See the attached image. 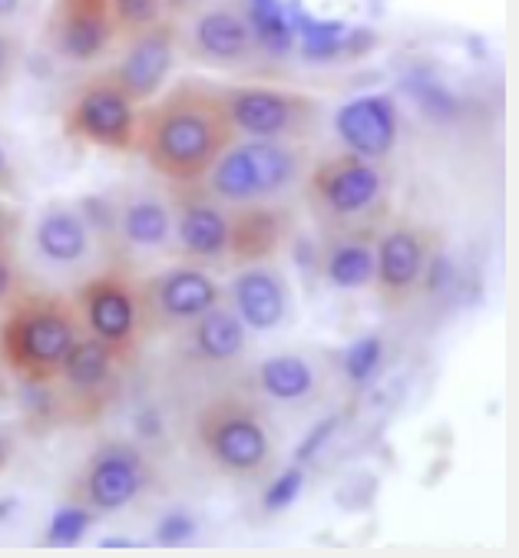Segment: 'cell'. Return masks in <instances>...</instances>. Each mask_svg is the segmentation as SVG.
Instances as JSON below:
<instances>
[{"label":"cell","instance_id":"obj_1","mask_svg":"<svg viewBox=\"0 0 519 558\" xmlns=\"http://www.w3.org/2000/svg\"><path fill=\"white\" fill-rule=\"evenodd\" d=\"M236 143L222 89L209 80H176L140 106L133 156L162 182H202Z\"/></svg>","mask_w":519,"mask_h":558},{"label":"cell","instance_id":"obj_2","mask_svg":"<svg viewBox=\"0 0 519 558\" xmlns=\"http://www.w3.org/2000/svg\"><path fill=\"white\" fill-rule=\"evenodd\" d=\"M192 442L213 473L245 486L271 480L281 457L275 416L245 387L213 390L192 410Z\"/></svg>","mask_w":519,"mask_h":558},{"label":"cell","instance_id":"obj_3","mask_svg":"<svg viewBox=\"0 0 519 558\" xmlns=\"http://www.w3.org/2000/svg\"><path fill=\"white\" fill-rule=\"evenodd\" d=\"M298 198L322 235H377L390 218V169L348 149L315 156Z\"/></svg>","mask_w":519,"mask_h":558},{"label":"cell","instance_id":"obj_4","mask_svg":"<svg viewBox=\"0 0 519 558\" xmlns=\"http://www.w3.org/2000/svg\"><path fill=\"white\" fill-rule=\"evenodd\" d=\"M83 333L70 298L21 291L0 317V364L24 387H44Z\"/></svg>","mask_w":519,"mask_h":558},{"label":"cell","instance_id":"obj_5","mask_svg":"<svg viewBox=\"0 0 519 558\" xmlns=\"http://www.w3.org/2000/svg\"><path fill=\"white\" fill-rule=\"evenodd\" d=\"M315 162L311 143L239 140L216 159L202 185L229 208L281 205L301 192V182Z\"/></svg>","mask_w":519,"mask_h":558},{"label":"cell","instance_id":"obj_6","mask_svg":"<svg viewBox=\"0 0 519 558\" xmlns=\"http://www.w3.org/2000/svg\"><path fill=\"white\" fill-rule=\"evenodd\" d=\"M126 371L130 364L113 348L83 333L63 357L53 380L34 390L47 393L44 416L53 426H96L120 400Z\"/></svg>","mask_w":519,"mask_h":558},{"label":"cell","instance_id":"obj_7","mask_svg":"<svg viewBox=\"0 0 519 558\" xmlns=\"http://www.w3.org/2000/svg\"><path fill=\"white\" fill-rule=\"evenodd\" d=\"M159 480V466L140 439L102 436L70 476L63 499L99 515H117L140 502Z\"/></svg>","mask_w":519,"mask_h":558},{"label":"cell","instance_id":"obj_8","mask_svg":"<svg viewBox=\"0 0 519 558\" xmlns=\"http://www.w3.org/2000/svg\"><path fill=\"white\" fill-rule=\"evenodd\" d=\"M70 301L89 338L113 348L130 367L140 361V351L149 341V324L140 294V278L130 268L110 265L102 271H89L76 284Z\"/></svg>","mask_w":519,"mask_h":558},{"label":"cell","instance_id":"obj_9","mask_svg":"<svg viewBox=\"0 0 519 558\" xmlns=\"http://www.w3.org/2000/svg\"><path fill=\"white\" fill-rule=\"evenodd\" d=\"M275 420L311 416L338 390V364L325 351L288 348L258 357L242 384Z\"/></svg>","mask_w":519,"mask_h":558},{"label":"cell","instance_id":"obj_10","mask_svg":"<svg viewBox=\"0 0 519 558\" xmlns=\"http://www.w3.org/2000/svg\"><path fill=\"white\" fill-rule=\"evenodd\" d=\"M219 89L239 140L311 143L322 126L325 102L315 93L275 83H229Z\"/></svg>","mask_w":519,"mask_h":558},{"label":"cell","instance_id":"obj_11","mask_svg":"<svg viewBox=\"0 0 519 558\" xmlns=\"http://www.w3.org/2000/svg\"><path fill=\"white\" fill-rule=\"evenodd\" d=\"M179 21V53L192 63L239 73L252 70L265 47L255 17L239 0H195Z\"/></svg>","mask_w":519,"mask_h":558},{"label":"cell","instance_id":"obj_12","mask_svg":"<svg viewBox=\"0 0 519 558\" xmlns=\"http://www.w3.org/2000/svg\"><path fill=\"white\" fill-rule=\"evenodd\" d=\"M136 120L140 102L107 70L76 83L60 113V126L70 143L120 156H133Z\"/></svg>","mask_w":519,"mask_h":558},{"label":"cell","instance_id":"obj_13","mask_svg":"<svg viewBox=\"0 0 519 558\" xmlns=\"http://www.w3.org/2000/svg\"><path fill=\"white\" fill-rule=\"evenodd\" d=\"M440 239L424 221L387 218L374 235V281L371 291L387 311H403L413 298H421L434 265Z\"/></svg>","mask_w":519,"mask_h":558},{"label":"cell","instance_id":"obj_14","mask_svg":"<svg viewBox=\"0 0 519 558\" xmlns=\"http://www.w3.org/2000/svg\"><path fill=\"white\" fill-rule=\"evenodd\" d=\"M172 258L209 271L232 268V208L202 182H169Z\"/></svg>","mask_w":519,"mask_h":558},{"label":"cell","instance_id":"obj_15","mask_svg":"<svg viewBox=\"0 0 519 558\" xmlns=\"http://www.w3.org/2000/svg\"><path fill=\"white\" fill-rule=\"evenodd\" d=\"M107 242L110 255L133 258H172V202L162 185H126L107 195Z\"/></svg>","mask_w":519,"mask_h":558},{"label":"cell","instance_id":"obj_16","mask_svg":"<svg viewBox=\"0 0 519 558\" xmlns=\"http://www.w3.org/2000/svg\"><path fill=\"white\" fill-rule=\"evenodd\" d=\"M140 294L146 307L149 338H172L198 314L226 298V284L216 271L189 262H172L153 275L140 278Z\"/></svg>","mask_w":519,"mask_h":558},{"label":"cell","instance_id":"obj_17","mask_svg":"<svg viewBox=\"0 0 519 558\" xmlns=\"http://www.w3.org/2000/svg\"><path fill=\"white\" fill-rule=\"evenodd\" d=\"M99 248H110L96 221L89 218L83 198H53L47 202L31 226V255L47 271L76 275L86 271Z\"/></svg>","mask_w":519,"mask_h":558},{"label":"cell","instance_id":"obj_18","mask_svg":"<svg viewBox=\"0 0 519 558\" xmlns=\"http://www.w3.org/2000/svg\"><path fill=\"white\" fill-rule=\"evenodd\" d=\"M120 44L110 0H53L44 21V47L70 66H93Z\"/></svg>","mask_w":519,"mask_h":558},{"label":"cell","instance_id":"obj_19","mask_svg":"<svg viewBox=\"0 0 519 558\" xmlns=\"http://www.w3.org/2000/svg\"><path fill=\"white\" fill-rule=\"evenodd\" d=\"M222 284H226L229 307L242 317V324L252 333H275L294 320L298 298L278 258L239 265Z\"/></svg>","mask_w":519,"mask_h":558},{"label":"cell","instance_id":"obj_20","mask_svg":"<svg viewBox=\"0 0 519 558\" xmlns=\"http://www.w3.org/2000/svg\"><path fill=\"white\" fill-rule=\"evenodd\" d=\"M113 53L117 57L110 60L107 73L143 106L162 93L179 60V21L166 17L140 34H130L117 44Z\"/></svg>","mask_w":519,"mask_h":558},{"label":"cell","instance_id":"obj_21","mask_svg":"<svg viewBox=\"0 0 519 558\" xmlns=\"http://www.w3.org/2000/svg\"><path fill=\"white\" fill-rule=\"evenodd\" d=\"M172 341L182 364L205 367V371H232L249 357L252 330L222 298L205 314H198L192 324H185L179 333H172Z\"/></svg>","mask_w":519,"mask_h":558},{"label":"cell","instance_id":"obj_22","mask_svg":"<svg viewBox=\"0 0 519 558\" xmlns=\"http://www.w3.org/2000/svg\"><path fill=\"white\" fill-rule=\"evenodd\" d=\"M335 130H338L341 149L387 162L400 136V113H397L394 96L390 93L354 96L351 102L338 109Z\"/></svg>","mask_w":519,"mask_h":558},{"label":"cell","instance_id":"obj_23","mask_svg":"<svg viewBox=\"0 0 519 558\" xmlns=\"http://www.w3.org/2000/svg\"><path fill=\"white\" fill-rule=\"evenodd\" d=\"M294 226L291 202L232 208V268L278 258L285 242L294 235Z\"/></svg>","mask_w":519,"mask_h":558},{"label":"cell","instance_id":"obj_24","mask_svg":"<svg viewBox=\"0 0 519 558\" xmlns=\"http://www.w3.org/2000/svg\"><path fill=\"white\" fill-rule=\"evenodd\" d=\"M318 278L335 291H367L374 281V235H322Z\"/></svg>","mask_w":519,"mask_h":558},{"label":"cell","instance_id":"obj_25","mask_svg":"<svg viewBox=\"0 0 519 558\" xmlns=\"http://www.w3.org/2000/svg\"><path fill=\"white\" fill-rule=\"evenodd\" d=\"M110 11H113V21H117V31H120V40L130 37V34H140L166 17L169 14V0H110Z\"/></svg>","mask_w":519,"mask_h":558},{"label":"cell","instance_id":"obj_26","mask_svg":"<svg viewBox=\"0 0 519 558\" xmlns=\"http://www.w3.org/2000/svg\"><path fill=\"white\" fill-rule=\"evenodd\" d=\"M93 519H96L93 512H86V509H80V506H73V502L63 499V506H60L57 515L50 519L47 542H50V545H73V542L83 538V532H86V525H89Z\"/></svg>","mask_w":519,"mask_h":558},{"label":"cell","instance_id":"obj_27","mask_svg":"<svg viewBox=\"0 0 519 558\" xmlns=\"http://www.w3.org/2000/svg\"><path fill=\"white\" fill-rule=\"evenodd\" d=\"M24 66V40L14 27L0 24V93H8Z\"/></svg>","mask_w":519,"mask_h":558},{"label":"cell","instance_id":"obj_28","mask_svg":"<svg viewBox=\"0 0 519 558\" xmlns=\"http://www.w3.org/2000/svg\"><path fill=\"white\" fill-rule=\"evenodd\" d=\"M27 232V215L21 205L0 198V252H17V242Z\"/></svg>","mask_w":519,"mask_h":558},{"label":"cell","instance_id":"obj_29","mask_svg":"<svg viewBox=\"0 0 519 558\" xmlns=\"http://www.w3.org/2000/svg\"><path fill=\"white\" fill-rule=\"evenodd\" d=\"M24 291V271L17 265V252H0V307H8Z\"/></svg>","mask_w":519,"mask_h":558},{"label":"cell","instance_id":"obj_30","mask_svg":"<svg viewBox=\"0 0 519 558\" xmlns=\"http://www.w3.org/2000/svg\"><path fill=\"white\" fill-rule=\"evenodd\" d=\"M14 195H21V169L11 146L0 140V198H14Z\"/></svg>","mask_w":519,"mask_h":558},{"label":"cell","instance_id":"obj_31","mask_svg":"<svg viewBox=\"0 0 519 558\" xmlns=\"http://www.w3.org/2000/svg\"><path fill=\"white\" fill-rule=\"evenodd\" d=\"M14 457H17V439H14L11 429L0 426V476H4V473L11 470Z\"/></svg>","mask_w":519,"mask_h":558},{"label":"cell","instance_id":"obj_32","mask_svg":"<svg viewBox=\"0 0 519 558\" xmlns=\"http://www.w3.org/2000/svg\"><path fill=\"white\" fill-rule=\"evenodd\" d=\"M27 11V0H0V24L14 27Z\"/></svg>","mask_w":519,"mask_h":558},{"label":"cell","instance_id":"obj_33","mask_svg":"<svg viewBox=\"0 0 519 558\" xmlns=\"http://www.w3.org/2000/svg\"><path fill=\"white\" fill-rule=\"evenodd\" d=\"M0 400H8V371L0 364Z\"/></svg>","mask_w":519,"mask_h":558}]
</instances>
